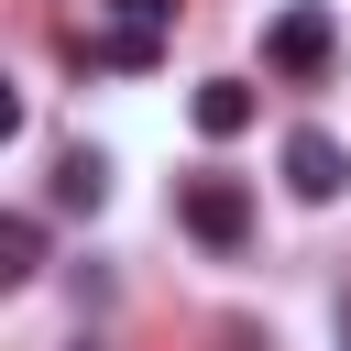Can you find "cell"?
<instances>
[{
    "label": "cell",
    "instance_id": "1",
    "mask_svg": "<svg viewBox=\"0 0 351 351\" xmlns=\"http://www.w3.org/2000/svg\"><path fill=\"white\" fill-rule=\"evenodd\" d=\"M176 219H186L208 252H241V241H252V186L219 176V165H197V176H176Z\"/></svg>",
    "mask_w": 351,
    "mask_h": 351
},
{
    "label": "cell",
    "instance_id": "2",
    "mask_svg": "<svg viewBox=\"0 0 351 351\" xmlns=\"http://www.w3.org/2000/svg\"><path fill=\"white\" fill-rule=\"evenodd\" d=\"M329 55H340V33H329V11H318V0H285V11L263 22V66H274L285 88H318V77H329Z\"/></svg>",
    "mask_w": 351,
    "mask_h": 351
},
{
    "label": "cell",
    "instance_id": "3",
    "mask_svg": "<svg viewBox=\"0 0 351 351\" xmlns=\"http://www.w3.org/2000/svg\"><path fill=\"white\" fill-rule=\"evenodd\" d=\"M285 186H296L307 208H329V197L351 186V154H340L329 132H285Z\"/></svg>",
    "mask_w": 351,
    "mask_h": 351
},
{
    "label": "cell",
    "instance_id": "4",
    "mask_svg": "<svg viewBox=\"0 0 351 351\" xmlns=\"http://www.w3.org/2000/svg\"><path fill=\"white\" fill-rule=\"evenodd\" d=\"M186 121H197L208 143H230V132H252V88H241V77H208V88L186 99Z\"/></svg>",
    "mask_w": 351,
    "mask_h": 351
},
{
    "label": "cell",
    "instance_id": "5",
    "mask_svg": "<svg viewBox=\"0 0 351 351\" xmlns=\"http://www.w3.org/2000/svg\"><path fill=\"white\" fill-rule=\"evenodd\" d=\"M77 55H88L99 77H154V66H165V44H154V33H88Z\"/></svg>",
    "mask_w": 351,
    "mask_h": 351
},
{
    "label": "cell",
    "instance_id": "6",
    "mask_svg": "<svg viewBox=\"0 0 351 351\" xmlns=\"http://www.w3.org/2000/svg\"><path fill=\"white\" fill-rule=\"evenodd\" d=\"M99 197H110V165H99V154L77 143V154L55 165V208H99Z\"/></svg>",
    "mask_w": 351,
    "mask_h": 351
},
{
    "label": "cell",
    "instance_id": "7",
    "mask_svg": "<svg viewBox=\"0 0 351 351\" xmlns=\"http://www.w3.org/2000/svg\"><path fill=\"white\" fill-rule=\"evenodd\" d=\"M0 274H11V285L44 274V219H33V208H11V230H0Z\"/></svg>",
    "mask_w": 351,
    "mask_h": 351
},
{
    "label": "cell",
    "instance_id": "8",
    "mask_svg": "<svg viewBox=\"0 0 351 351\" xmlns=\"http://www.w3.org/2000/svg\"><path fill=\"white\" fill-rule=\"evenodd\" d=\"M110 11V33H154L165 44V22H176V0H99Z\"/></svg>",
    "mask_w": 351,
    "mask_h": 351
},
{
    "label": "cell",
    "instance_id": "9",
    "mask_svg": "<svg viewBox=\"0 0 351 351\" xmlns=\"http://www.w3.org/2000/svg\"><path fill=\"white\" fill-rule=\"evenodd\" d=\"M77 351H99V340H77Z\"/></svg>",
    "mask_w": 351,
    "mask_h": 351
}]
</instances>
